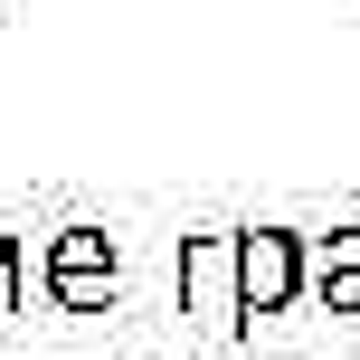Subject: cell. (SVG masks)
<instances>
[{"label":"cell","instance_id":"cell-1","mask_svg":"<svg viewBox=\"0 0 360 360\" xmlns=\"http://www.w3.org/2000/svg\"><path fill=\"white\" fill-rule=\"evenodd\" d=\"M304 285H313V256L294 228H237V323L304 304Z\"/></svg>","mask_w":360,"mask_h":360},{"label":"cell","instance_id":"cell-2","mask_svg":"<svg viewBox=\"0 0 360 360\" xmlns=\"http://www.w3.org/2000/svg\"><path fill=\"white\" fill-rule=\"evenodd\" d=\"M38 285H48L67 313H105L114 294H124V256H114L105 228H57L48 256H38Z\"/></svg>","mask_w":360,"mask_h":360},{"label":"cell","instance_id":"cell-3","mask_svg":"<svg viewBox=\"0 0 360 360\" xmlns=\"http://www.w3.org/2000/svg\"><path fill=\"white\" fill-rule=\"evenodd\" d=\"M180 304L190 313H237V237H190L180 247Z\"/></svg>","mask_w":360,"mask_h":360},{"label":"cell","instance_id":"cell-4","mask_svg":"<svg viewBox=\"0 0 360 360\" xmlns=\"http://www.w3.org/2000/svg\"><path fill=\"white\" fill-rule=\"evenodd\" d=\"M304 256H313V304L323 313H360V228H332V237H304Z\"/></svg>","mask_w":360,"mask_h":360},{"label":"cell","instance_id":"cell-5","mask_svg":"<svg viewBox=\"0 0 360 360\" xmlns=\"http://www.w3.org/2000/svg\"><path fill=\"white\" fill-rule=\"evenodd\" d=\"M19 294H29V247H19V237H0V313H10Z\"/></svg>","mask_w":360,"mask_h":360}]
</instances>
